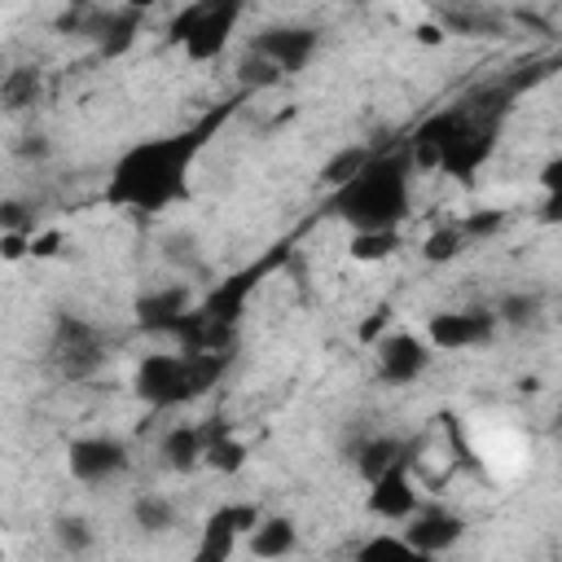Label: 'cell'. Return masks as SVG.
<instances>
[{
	"mask_svg": "<svg viewBox=\"0 0 562 562\" xmlns=\"http://www.w3.org/2000/svg\"><path fill=\"white\" fill-rule=\"evenodd\" d=\"M492 149H496V132L492 127H479L470 114L461 119V127L452 132V140H448V154H443V176H452V180H474L479 176V167L492 158Z\"/></svg>",
	"mask_w": 562,
	"mask_h": 562,
	"instance_id": "7c38bea8",
	"label": "cell"
},
{
	"mask_svg": "<svg viewBox=\"0 0 562 562\" xmlns=\"http://www.w3.org/2000/svg\"><path fill=\"white\" fill-rule=\"evenodd\" d=\"M241 83H246V88H272V83H281V70H277L272 61H263L259 53H250V57L241 61Z\"/></svg>",
	"mask_w": 562,
	"mask_h": 562,
	"instance_id": "f1b7e54d",
	"label": "cell"
},
{
	"mask_svg": "<svg viewBox=\"0 0 562 562\" xmlns=\"http://www.w3.org/2000/svg\"><path fill=\"white\" fill-rule=\"evenodd\" d=\"M369 154H373V149H364V145H342V149H334V154L321 162V184H325V189H342V184L369 162Z\"/></svg>",
	"mask_w": 562,
	"mask_h": 562,
	"instance_id": "603a6c76",
	"label": "cell"
},
{
	"mask_svg": "<svg viewBox=\"0 0 562 562\" xmlns=\"http://www.w3.org/2000/svg\"><path fill=\"white\" fill-rule=\"evenodd\" d=\"M316 48H321V31L316 26H299V22H272V26L250 35V53L272 61L281 75H299L316 57Z\"/></svg>",
	"mask_w": 562,
	"mask_h": 562,
	"instance_id": "ba28073f",
	"label": "cell"
},
{
	"mask_svg": "<svg viewBox=\"0 0 562 562\" xmlns=\"http://www.w3.org/2000/svg\"><path fill=\"white\" fill-rule=\"evenodd\" d=\"M404 536H408V544L417 549V558H435V553H448L461 536H465V522L457 518V514H448L443 505H417V514L408 518V527H404Z\"/></svg>",
	"mask_w": 562,
	"mask_h": 562,
	"instance_id": "5bb4252c",
	"label": "cell"
},
{
	"mask_svg": "<svg viewBox=\"0 0 562 562\" xmlns=\"http://www.w3.org/2000/svg\"><path fill=\"white\" fill-rule=\"evenodd\" d=\"M220 119H224V110L202 119V123H193V127L127 145L114 158V167H110V176L101 184L105 206L127 211V215H162V211L189 202L193 162H198L202 145L215 136Z\"/></svg>",
	"mask_w": 562,
	"mask_h": 562,
	"instance_id": "6da1fadb",
	"label": "cell"
},
{
	"mask_svg": "<svg viewBox=\"0 0 562 562\" xmlns=\"http://www.w3.org/2000/svg\"><path fill=\"white\" fill-rule=\"evenodd\" d=\"M206 465L220 474H237L246 465V443L233 430H211L206 435Z\"/></svg>",
	"mask_w": 562,
	"mask_h": 562,
	"instance_id": "cb8c5ba5",
	"label": "cell"
},
{
	"mask_svg": "<svg viewBox=\"0 0 562 562\" xmlns=\"http://www.w3.org/2000/svg\"><path fill=\"white\" fill-rule=\"evenodd\" d=\"M53 540L66 549V553H88L92 549V527L79 518V514H61L53 522Z\"/></svg>",
	"mask_w": 562,
	"mask_h": 562,
	"instance_id": "83f0119b",
	"label": "cell"
},
{
	"mask_svg": "<svg viewBox=\"0 0 562 562\" xmlns=\"http://www.w3.org/2000/svg\"><path fill=\"white\" fill-rule=\"evenodd\" d=\"M501 329L492 307H443L426 316V342L435 351H474L483 342H492Z\"/></svg>",
	"mask_w": 562,
	"mask_h": 562,
	"instance_id": "5b68a950",
	"label": "cell"
},
{
	"mask_svg": "<svg viewBox=\"0 0 562 562\" xmlns=\"http://www.w3.org/2000/svg\"><path fill=\"white\" fill-rule=\"evenodd\" d=\"M356 558H360V562H386V558H417V549L408 544L404 531H400V536L378 531V536H369V540L356 544Z\"/></svg>",
	"mask_w": 562,
	"mask_h": 562,
	"instance_id": "484cf974",
	"label": "cell"
},
{
	"mask_svg": "<svg viewBox=\"0 0 562 562\" xmlns=\"http://www.w3.org/2000/svg\"><path fill=\"white\" fill-rule=\"evenodd\" d=\"M400 250H404L400 228H351V241H347V255L356 263H386Z\"/></svg>",
	"mask_w": 562,
	"mask_h": 562,
	"instance_id": "ffe728a7",
	"label": "cell"
},
{
	"mask_svg": "<svg viewBox=\"0 0 562 562\" xmlns=\"http://www.w3.org/2000/svg\"><path fill=\"white\" fill-rule=\"evenodd\" d=\"M123 4H127V9H140V13H145V9H154V4H162V0H123Z\"/></svg>",
	"mask_w": 562,
	"mask_h": 562,
	"instance_id": "8d00e7d4",
	"label": "cell"
},
{
	"mask_svg": "<svg viewBox=\"0 0 562 562\" xmlns=\"http://www.w3.org/2000/svg\"><path fill=\"white\" fill-rule=\"evenodd\" d=\"M536 220H540L544 228H562V189L540 198V206H536Z\"/></svg>",
	"mask_w": 562,
	"mask_h": 562,
	"instance_id": "836d02e7",
	"label": "cell"
},
{
	"mask_svg": "<svg viewBox=\"0 0 562 562\" xmlns=\"http://www.w3.org/2000/svg\"><path fill=\"white\" fill-rule=\"evenodd\" d=\"M66 246V233L61 228H31V259H57Z\"/></svg>",
	"mask_w": 562,
	"mask_h": 562,
	"instance_id": "1f68e13d",
	"label": "cell"
},
{
	"mask_svg": "<svg viewBox=\"0 0 562 562\" xmlns=\"http://www.w3.org/2000/svg\"><path fill=\"white\" fill-rule=\"evenodd\" d=\"M492 312H496V321H501V325H514V329H522V325H531V321L540 316V294H527V290L501 294Z\"/></svg>",
	"mask_w": 562,
	"mask_h": 562,
	"instance_id": "d4e9b609",
	"label": "cell"
},
{
	"mask_svg": "<svg viewBox=\"0 0 562 562\" xmlns=\"http://www.w3.org/2000/svg\"><path fill=\"white\" fill-rule=\"evenodd\" d=\"M241 13H246V0H198L167 22V40L180 44L189 61H215L233 44Z\"/></svg>",
	"mask_w": 562,
	"mask_h": 562,
	"instance_id": "277c9868",
	"label": "cell"
},
{
	"mask_svg": "<svg viewBox=\"0 0 562 562\" xmlns=\"http://www.w3.org/2000/svg\"><path fill=\"white\" fill-rule=\"evenodd\" d=\"M132 522L149 536H162L167 527H176V505L162 496V492H140L132 501Z\"/></svg>",
	"mask_w": 562,
	"mask_h": 562,
	"instance_id": "7402d4cb",
	"label": "cell"
},
{
	"mask_svg": "<svg viewBox=\"0 0 562 562\" xmlns=\"http://www.w3.org/2000/svg\"><path fill=\"white\" fill-rule=\"evenodd\" d=\"M501 224H505V211H470L465 220H461V228H465V237L470 241H483V237H492V233H501Z\"/></svg>",
	"mask_w": 562,
	"mask_h": 562,
	"instance_id": "f546056e",
	"label": "cell"
},
{
	"mask_svg": "<svg viewBox=\"0 0 562 562\" xmlns=\"http://www.w3.org/2000/svg\"><path fill=\"white\" fill-rule=\"evenodd\" d=\"M206 426H171L162 439H158V457L167 470H198L206 465Z\"/></svg>",
	"mask_w": 562,
	"mask_h": 562,
	"instance_id": "ac0fdd59",
	"label": "cell"
},
{
	"mask_svg": "<svg viewBox=\"0 0 562 562\" xmlns=\"http://www.w3.org/2000/svg\"><path fill=\"white\" fill-rule=\"evenodd\" d=\"M369 514L382 518V522H408L422 505V492H417V474H413V461L404 465H391L386 474H378L369 483V496H364Z\"/></svg>",
	"mask_w": 562,
	"mask_h": 562,
	"instance_id": "8fae6325",
	"label": "cell"
},
{
	"mask_svg": "<svg viewBox=\"0 0 562 562\" xmlns=\"http://www.w3.org/2000/svg\"><path fill=\"white\" fill-rule=\"evenodd\" d=\"M413 443L408 439H395V435H378V439H369V443H360L356 448V470H360V479L364 483H373L378 474H386L391 465H404V461H413Z\"/></svg>",
	"mask_w": 562,
	"mask_h": 562,
	"instance_id": "d6986e66",
	"label": "cell"
},
{
	"mask_svg": "<svg viewBox=\"0 0 562 562\" xmlns=\"http://www.w3.org/2000/svg\"><path fill=\"white\" fill-rule=\"evenodd\" d=\"M536 180H540V193H558L562 189V154L544 158L540 171H536Z\"/></svg>",
	"mask_w": 562,
	"mask_h": 562,
	"instance_id": "d6a6232c",
	"label": "cell"
},
{
	"mask_svg": "<svg viewBox=\"0 0 562 562\" xmlns=\"http://www.w3.org/2000/svg\"><path fill=\"white\" fill-rule=\"evenodd\" d=\"M127 465H132V452H127V443L114 439V435H79V439H70V448H66V470H70V479L83 483V487L114 483Z\"/></svg>",
	"mask_w": 562,
	"mask_h": 562,
	"instance_id": "8992f818",
	"label": "cell"
},
{
	"mask_svg": "<svg viewBox=\"0 0 562 562\" xmlns=\"http://www.w3.org/2000/svg\"><path fill=\"white\" fill-rule=\"evenodd\" d=\"M299 549V527H294V518L290 514H263L250 531H246V553H255V558H285V553H294Z\"/></svg>",
	"mask_w": 562,
	"mask_h": 562,
	"instance_id": "e0dca14e",
	"label": "cell"
},
{
	"mask_svg": "<svg viewBox=\"0 0 562 562\" xmlns=\"http://www.w3.org/2000/svg\"><path fill=\"white\" fill-rule=\"evenodd\" d=\"M373 356H378V373H382L386 386H408L430 369L435 347L426 342V334L417 338L408 329H395V334H382L373 342Z\"/></svg>",
	"mask_w": 562,
	"mask_h": 562,
	"instance_id": "9c48e42d",
	"label": "cell"
},
{
	"mask_svg": "<svg viewBox=\"0 0 562 562\" xmlns=\"http://www.w3.org/2000/svg\"><path fill=\"white\" fill-rule=\"evenodd\" d=\"M465 110H439L430 119H422V127L408 136V158H413V171H439L443 167V154H448V140L452 132L461 127Z\"/></svg>",
	"mask_w": 562,
	"mask_h": 562,
	"instance_id": "9a60e30c",
	"label": "cell"
},
{
	"mask_svg": "<svg viewBox=\"0 0 562 562\" xmlns=\"http://www.w3.org/2000/svg\"><path fill=\"white\" fill-rule=\"evenodd\" d=\"M189 307H193V294H189L180 281H171V285H154V290L136 294V303H132L136 325H140L145 334H171V329L184 321Z\"/></svg>",
	"mask_w": 562,
	"mask_h": 562,
	"instance_id": "4fadbf2b",
	"label": "cell"
},
{
	"mask_svg": "<svg viewBox=\"0 0 562 562\" xmlns=\"http://www.w3.org/2000/svg\"><path fill=\"white\" fill-rule=\"evenodd\" d=\"M465 246H470V237H465L461 220H452V224H439V228H430V233L422 237V259L435 263V268H443V263L461 259Z\"/></svg>",
	"mask_w": 562,
	"mask_h": 562,
	"instance_id": "44dd1931",
	"label": "cell"
},
{
	"mask_svg": "<svg viewBox=\"0 0 562 562\" xmlns=\"http://www.w3.org/2000/svg\"><path fill=\"white\" fill-rule=\"evenodd\" d=\"M0 259L4 263L31 259V228H0Z\"/></svg>",
	"mask_w": 562,
	"mask_h": 562,
	"instance_id": "4dcf8cb0",
	"label": "cell"
},
{
	"mask_svg": "<svg viewBox=\"0 0 562 562\" xmlns=\"http://www.w3.org/2000/svg\"><path fill=\"white\" fill-rule=\"evenodd\" d=\"M224 364H228V351H184V347L149 351L136 360L132 391L149 408H180V404L198 400L206 386H215Z\"/></svg>",
	"mask_w": 562,
	"mask_h": 562,
	"instance_id": "3957f363",
	"label": "cell"
},
{
	"mask_svg": "<svg viewBox=\"0 0 562 562\" xmlns=\"http://www.w3.org/2000/svg\"><path fill=\"white\" fill-rule=\"evenodd\" d=\"M0 97H4L9 110H26V105H35V97H40V70H31V66L9 70L4 83H0Z\"/></svg>",
	"mask_w": 562,
	"mask_h": 562,
	"instance_id": "4316f807",
	"label": "cell"
},
{
	"mask_svg": "<svg viewBox=\"0 0 562 562\" xmlns=\"http://www.w3.org/2000/svg\"><path fill=\"white\" fill-rule=\"evenodd\" d=\"M83 26V35H92L97 44H101V53H123V48H132V40L140 35V9H127V4H119V9H110V13H92L88 22H79Z\"/></svg>",
	"mask_w": 562,
	"mask_h": 562,
	"instance_id": "2e32d148",
	"label": "cell"
},
{
	"mask_svg": "<svg viewBox=\"0 0 562 562\" xmlns=\"http://www.w3.org/2000/svg\"><path fill=\"white\" fill-rule=\"evenodd\" d=\"M53 360L61 369V378H88L101 369L105 360V338L92 321L83 316H57L53 325Z\"/></svg>",
	"mask_w": 562,
	"mask_h": 562,
	"instance_id": "52a82bcc",
	"label": "cell"
},
{
	"mask_svg": "<svg viewBox=\"0 0 562 562\" xmlns=\"http://www.w3.org/2000/svg\"><path fill=\"white\" fill-rule=\"evenodd\" d=\"M558 426H562V417H558Z\"/></svg>",
	"mask_w": 562,
	"mask_h": 562,
	"instance_id": "74e56055",
	"label": "cell"
},
{
	"mask_svg": "<svg viewBox=\"0 0 562 562\" xmlns=\"http://www.w3.org/2000/svg\"><path fill=\"white\" fill-rule=\"evenodd\" d=\"M391 312H373V321H364L360 325V338H369V342H378V329H382V321H386Z\"/></svg>",
	"mask_w": 562,
	"mask_h": 562,
	"instance_id": "d590c367",
	"label": "cell"
},
{
	"mask_svg": "<svg viewBox=\"0 0 562 562\" xmlns=\"http://www.w3.org/2000/svg\"><path fill=\"white\" fill-rule=\"evenodd\" d=\"M263 514L255 509V505H220V509H211L206 514V522H202V540H198V558L202 562H224V558H233L237 553V544H246V531L259 522Z\"/></svg>",
	"mask_w": 562,
	"mask_h": 562,
	"instance_id": "30bf717a",
	"label": "cell"
},
{
	"mask_svg": "<svg viewBox=\"0 0 562 562\" xmlns=\"http://www.w3.org/2000/svg\"><path fill=\"white\" fill-rule=\"evenodd\" d=\"M413 40L426 44V48H443L448 44V26L443 22H417L413 26Z\"/></svg>",
	"mask_w": 562,
	"mask_h": 562,
	"instance_id": "e575fe53",
	"label": "cell"
},
{
	"mask_svg": "<svg viewBox=\"0 0 562 562\" xmlns=\"http://www.w3.org/2000/svg\"><path fill=\"white\" fill-rule=\"evenodd\" d=\"M413 206V158L408 149L369 154V162L334 189V215L347 228H400Z\"/></svg>",
	"mask_w": 562,
	"mask_h": 562,
	"instance_id": "7a4b0ae2",
	"label": "cell"
}]
</instances>
